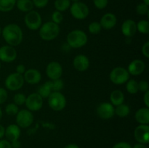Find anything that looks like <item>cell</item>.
<instances>
[{"instance_id": "e0dca14e", "label": "cell", "mask_w": 149, "mask_h": 148, "mask_svg": "<svg viewBox=\"0 0 149 148\" xmlns=\"http://www.w3.org/2000/svg\"><path fill=\"white\" fill-rule=\"evenodd\" d=\"M116 22H117V19L114 14L106 13L100 19V24L102 28L105 30H110L116 26Z\"/></svg>"}, {"instance_id": "30bf717a", "label": "cell", "mask_w": 149, "mask_h": 148, "mask_svg": "<svg viewBox=\"0 0 149 148\" xmlns=\"http://www.w3.org/2000/svg\"><path fill=\"white\" fill-rule=\"evenodd\" d=\"M25 104L30 111H38L43 105V98L38 93H32L26 97Z\"/></svg>"}, {"instance_id": "cb8c5ba5", "label": "cell", "mask_w": 149, "mask_h": 148, "mask_svg": "<svg viewBox=\"0 0 149 148\" xmlns=\"http://www.w3.org/2000/svg\"><path fill=\"white\" fill-rule=\"evenodd\" d=\"M130 109L127 104H121L119 105L116 106V108L114 109V113L117 116L121 118L127 117L130 114Z\"/></svg>"}, {"instance_id": "816d5d0a", "label": "cell", "mask_w": 149, "mask_h": 148, "mask_svg": "<svg viewBox=\"0 0 149 148\" xmlns=\"http://www.w3.org/2000/svg\"><path fill=\"white\" fill-rule=\"evenodd\" d=\"M70 1H72L73 2H77V1H79V0H70Z\"/></svg>"}, {"instance_id": "60d3db41", "label": "cell", "mask_w": 149, "mask_h": 148, "mask_svg": "<svg viewBox=\"0 0 149 148\" xmlns=\"http://www.w3.org/2000/svg\"><path fill=\"white\" fill-rule=\"evenodd\" d=\"M113 148H132V147H131V145H130L129 143H127V142H122L116 144V145L113 147Z\"/></svg>"}, {"instance_id": "836d02e7", "label": "cell", "mask_w": 149, "mask_h": 148, "mask_svg": "<svg viewBox=\"0 0 149 148\" xmlns=\"http://www.w3.org/2000/svg\"><path fill=\"white\" fill-rule=\"evenodd\" d=\"M26 97L25 94H22V93H17L13 97V101L14 103L17 105H23L26 102Z\"/></svg>"}, {"instance_id": "b9f144b4", "label": "cell", "mask_w": 149, "mask_h": 148, "mask_svg": "<svg viewBox=\"0 0 149 148\" xmlns=\"http://www.w3.org/2000/svg\"><path fill=\"white\" fill-rule=\"evenodd\" d=\"M0 148H12L11 143L5 139H0Z\"/></svg>"}, {"instance_id": "d4e9b609", "label": "cell", "mask_w": 149, "mask_h": 148, "mask_svg": "<svg viewBox=\"0 0 149 148\" xmlns=\"http://www.w3.org/2000/svg\"><path fill=\"white\" fill-rule=\"evenodd\" d=\"M16 4V0H0V11L10 12L14 8Z\"/></svg>"}, {"instance_id": "f35d334b", "label": "cell", "mask_w": 149, "mask_h": 148, "mask_svg": "<svg viewBox=\"0 0 149 148\" xmlns=\"http://www.w3.org/2000/svg\"><path fill=\"white\" fill-rule=\"evenodd\" d=\"M7 97H8V94L6 89L0 87V104H3L7 101Z\"/></svg>"}, {"instance_id": "5bb4252c", "label": "cell", "mask_w": 149, "mask_h": 148, "mask_svg": "<svg viewBox=\"0 0 149 148\" xmlns=\"http://www.w3.org/2000/svg\"><path fill=\"white\" fill-rule=\"evenodd\" d=\"M97 114L100 118L109 119L114 115V107L111 103H100L97 107Z\"/></svg>"}, {"instance_id": "f6af8a7d", "label": "cell", "mask_w": 149, "mask_h": 148, "mask_svg": "<svg viewBox=\"0 0 149 148\" xmlns=\"http://www.w3.org/2000/svg\"><path fill=\"white\" fill-rule=\"evenodd\" d=\"M10 143H11L12 148H20V142H19L18 139H17V140H15V141H13V142H10Z\"/></svg>"}, {"instance_id": "9a60e30c", "label": "cell", "mask_w": 149, "mask_h": 148, "mask_svg": "<svg viewBox=\"0 0 149 148\" xmlns=\"http://www.w3.org/2000/svg\"><path fill=\"white\" fill-rule=\"evenodd\" d=\"M73 65L77 71L83 72L88 69L89 66H90V60L85 55H77L74 59Z\"/></svg>"}, {"instance_id": "ac0fdd59", "label": "cell", "mask_w": 149, "mask_h": 148, "mask_svg": "<svg viewBox=\"0 0 149 148\" xmlns=\"http://www.w3.org/2000/svg\"><path fill=\"white\" fill-rule=\"evenodd\" d=\"M137 23L133 20L128 19L122 25V32L126 37H132L136 33Z\"/></svg>"}, {"instance_id": "74e56055", "label": "cell", "mask_w": 149, "mask_h": 148, "mask_svg": "<svg viewBox=\"0 0 149 148\" xmlns=\"http://www.w3.org/2000/svg\"><path fill=\"white\" fill-rule=\"evenodd\" d=\"M48 1L49 0H33L32 2H33V5L37 8H43L47 5Z\"/></svg>"}, {"instance_id": "7dc6e473", "label": "cell", "mask_w": 149, "mask_h": 148, "mask_svg": "<svg viewBox=\"0 0 149 148\" xmlns=\"http://www.w3.org/2000/svg\"><path fill=\"white\" fill-rule=\"evenodd\" d=\"M64 148H79V147L75 144H69V145H66Z\"/></svg>"}, {"instance_id": "5b68a950", "label": "cell", "mask_w": 149, "mask_h": 148, "mask_svg": "<svg viewBox=\"0 0 149 148\" xmlns=\"http://www.w3.org/2000/svg\"><path fill=\"white\" fill-rule=\"evenodd\" d=\"M110 80L114 84H123L130 78V73L127 70L123 67H116L110 73Z\"/></svg>"}, {"instance_id": "603a6c76", "label": "cell", "mask_w": 149, "mask_h": 148, "mask_svg": "<svg viewBox=\"0 0 149 148\" xmlns=\"http://www.w3.org/2000/svg\"><path fill=\"white\" fill-rule=\"evenodd\" d=\"M15 4L19 10L24 12L31 11L33 7V4L31 0H17Z\"/></svg>"}, {"instance_id": "f546056e", "label": "cell", "mask_w": 149, "mask_h": 148, "mask_svg": "<svg viewBox=\"0 0 149 148\" xmlns=\"http://www.w3.org/2000/svg\"><path fill=\"white\" fill-rule=\"evenodd\" d=\"M50 81V86L52 91H60L63 88V81L59 78V79L52 80Z\"/></svg>"}, {"instance_id": "4dcf8cb0", "label": "cell", "mask_w": 149, "mask_h": 148, "mask_svg": "<svg viewBox=\"0 0 149 148\" xmlns=\"http://www.w3.org/2000/svg\"><path fill=\"white\" fill-rule=\"evenodd\" d=\"M18 107L15 103H10L5 107V112L8 115L14 116L18 113Z\"/></svg>"}, {"instance_id": "ee69618b", "label": "cell", "mask_w": 149, "mask_h": 148, "mask_svg": "<svg viewBox=\"0 0 149 148\" xmlns=\"http://www.w3.org/2000/svg\"><path fill=\"white\" fill-rule=\"evenodd\" d=\"M143 102L146 107H149V91H147L145 92L143 97Z\"/></svg>"}, {"instance_id": "1f68e13d", "label": "cell", "mask_w": 149, "mask_h": 148, "mask_svg": "<svg viewBox=\"0 0 149 148\" xmlns=\"http://www.w3.org/2000/svg\"><path fill=\"white\" fill-rule=\"evenodd\" d=\"M101 29L102 27L100 26V23H98V22H93V23H91L89 25V32L92 33V34H97V33H100Z\"/></svg>"}, {"instance_id": "484cf974", "label": "cell", "mask_w": 149, "mask_h": 148, "mask_svg": "<svg viewBox=\"0 0 149 148\" xmlns=\"http://www.w3.org/2000/svg\"><path fill=\"white\" fill-rule=\"evenodd\" d=\"M52 92L50 86V81H47L43 85L41 86L38 90V94L42 97V98H47L49 94Z\"/></svg>"}, {"instance_id": "4fadbf2b", "label": "cell", "mask_w": 149, "mask_h": 148, "mask_svg": "<svg viewBox=\"0 0 149 148\" xmlns=\"http://www.w3.org/2000/svg\"><path fill=\"white\" fill-rule=\"evenodd\" d=\"M17 57V52L13 46L6 45L0 47V60L4 62H13Z\"/></svg>"}, {"instance_id": "e575fe53", "label": "cell", "mask_w": 149, "mask_h": 148, "mask_svg": "<svg viewBox=\"0 0 149 148\" xmlns=\"http://www.w3.org/2000/svg\"><path fill=\"white\" fill-rule=\"evenodd\" d=\"M52 22H54L56 24L61 23L63 21V16L61 12L58 11V10L54 12L52 15Z\"/></svg>"}, {"instance_id": "4316f807", "label": "cell", "mask_w": 149, "mask_h": 148, "mask_svg": "<svg viewBox=\"0 0 149 148\" xmlns=\"http://www.w3.org/2000/svg\"><path fill=\"white\" fill-rule=\"evenodd\" d=\"M71 6L70 0H55V7L58 11L64 12L68 10Z\"/></svg>"}, {"instance_id": "7bdbcfd3", "label": "cell", "mask_w": 149, "mask_h": 148, "mask_svg": "<svg viewBox=\"0 0 149 148\" xmlns=\"http://www.w3.org/2000/svg\"><path fill=\"white\" fill-rule=\"evenodd\" d=\"M25 72H26V67L23 65L20 64V65H18L16 67V73H17L23 75V74H24Z\"/></svg>"}, {"instance_id": "f1b7e54d", "label": "cell", "mask_w": 149, "mask_h": 148, "mask_svg": "<svg viewBox=\"0 0 149 148\" xmlns=\"http://www.w3.org/2000/svg\"><path fill=\"white\" fill-rule=\"evenodd\" d=\"M137 30L143 34H148L149 32V23L148 20H140L137 24Z\"/></svg>"}, {"instance_id": "db71d44e", "label": "cell", "mask_w": 149, "mask_h": 148, "mask_svg": "<svg viewBox=\"0 0 149 148\" xmlns=\"http://www.w3.org/2000/svg\"><path fill=\"white\" fill-rule=\"evenodd\" d=\"M0 68H1V63H0Z\"/></svg>"}, {"instance_id": "f5cc1de1", "label": "cell", "mask_w": 149, "mask_h": 148, "mask_svg": "<svg viewBox=\"0 0 149 148\" xmlns=\"http://www.w3.org/2000/svg\"><path fill=\"white\" fill-rule=\"evenodd\" d=\"M1 29H0V35H1Z\"/></svg>"}, {"instance_id": "8992f818", "label": "cell", "mask_w": 149, "mask_h": 148, "mask_svg": "<svg viewBox=\"0 0 149 148\" xmlns=\"http://www.w3.org/2000/svg\"><path fill=\"white\" fill-rule=\"evenodd\" d=\"M70 12L74 18L77 20H84L88 16L90 10L87 4L81 1L74 2L70 6Z\"/></svg>"}, {"instance_id": "7402d4cb", "label": "cell", "mask_w": 149, "mask_h": 148, "mask_svg": "<svg viewBox=\"0 0 149 148\" xmlns=\"http://www.w3.org/2000/svg\"><path fill=\"white\" fill-rule=\"evenodd\" d=\"M110 100L113 105L118 106L124 103L125 95H124L123 92L121 90H114L111 94Z\"/></svg>"}, {"instance_id": "2e32d148", "label": "cell", "mask_w": 149, "mask_h": 148, "mask_svg": "<svg viewBox=\"0 0 149 148\" xmlns=\"http://www.w3.org/2000/svg\"><path fill=\"white\" fill-rule=\"evenodd\" d=\"M146 65L141 59H135L128 65V73L132 75H139L143 73Z\"/></svg>"}, {"instance_id": "ab89813d", "label": "cell", "mask_w": 149, "mask_h": 148, "mask_svg": "<svg viewBox=\"0 0 149 148\" xmlns=\"http://www.w3.org/2000/svg\"><path fill=\"white\" fill-rule=\"evenodd\" d=\"M142 54L146 58L149 57V42H146L142 46Z\"/></svg>"}, {"instance_id": "6da1fadb", "label": "cell", "mask_w": 149, "mask_h": 148, "mask_svg": "<svg viewBox=\"0 0 149 148\" xmlns=\"http://www.w3.org/2000/svg\"><path fill=\"white\" fill-rule=\"evenodd\" d=\"M3 38L10 46H16L23 41V31L20 26L12 23L6 26L1 31Z\"/></svg>"}, {"instance_id": "3957f363", "label": "cell", "mask_w": 149, "mask_h": 148, "mask_svg": "<svg viewBox=\"0 0 149 148\" xmlns=\"http://www.w3.org/2000/svg\"><path fill=\"white\" fill-rule=\"evenodd\" d=\"M87 42V36L83 30H74L67 36V44L70 47L81 48L86 45Z\"/></svg>"}, {"instance_id": "7a4b0ae2", "label": "cell", "mask_w": 149, "mask_h": 148, "mask_svg": "<svg viewBox=\"0 0 149 148\" xmlns=\"http://www.w3.org/2000/svg\"><path fill=\"white\" fill-rule=\"evenodd\" d=\"M59 25L54 22H47L39 28V36L45 41H52L59 35Z\"/></svg>"}, {"instance_id": "ba28073f", "label": "cell", "mask_w": 149, "mask_h": 148, "mask_svg": "<svg viewBox=\"0 0 149 148\" xmlns=\"http://www.w3.org/2000/svg\"><path fill=\"white\" fill-rule=\"evenodd\" d=\"M24 22L28 28L32 30H36L41 27L42 17L38 12L31 10L26 15Z\"/></svg>"}, {"instance_id": "bcb514c9", "label": "cell", "mask_w": 149, "mask_h": 148, "mask_svg": "<svg viewBox=\"0 0 149 148\" xmlns=\"http://www.w3.org/2000/svg\"><path fill=\"white\" fill-rule=\"evenodd\" d=\"M4 133H5V129L2 125H0V139L3 138V136H4Z\"/></svg>"}, {"instance_id": "8d00e7d4", "label": "cell", "mask_w": 149, "mask_h": 148, "mask_svg": "<svg viewBox=\"0 0 149 148\" xmlns=\"http://www.w3.org/2000/svg\"><path fill=\"white\" fill-rule=\"evenodd\" d=\"M149 84L146 81H141L138 82V91H141L142 92L145 93L146 91H148Z\"/></svg>"}, {"instance_id": "52a82bcc", "label": "cell", "mask_w": 149, "mask_h": 148, "mask_svg": "<svg viewBox=\"0 0 149 148\" xmlns=\"http://www.w3.org/2000/svg\"><path fill=\"white\" fill-rule=\"evenodd\" d=\"M24 78L23 75L13 73L10 74L5 79V86L10 91H17L22 88L24 84Z\"/></svg>"}, {"instance_id": "d6986e66", "label": "cell", "mask_w": 149, "mask_h": 148, "mask_svg": "<svg viewBox=\"0 0 149 148\" xmlns=\"http://www.w3.org/2000/svg\"><path fill=\"white\" fill-rule=\"evenodd\" d=\"M24 81H26L29 84H36L42 79V75L41 73L38 70L31 69L27 70L24 73Z\"/></svg>"}, {"instance_id": "83f0119b", "label": "cell", "mask_w": 149, "mask_h": 148, "mask_svg": "<svg viewBox=\"0 0 149 148\" xmlns=\"http://www.w3.org/2000/svg\"><path fill=\"white\" fill-rule=\"evenodd\" d=\"M126 89L128 93L131 94H135L138 91V83L135 79L128 80L127 81Z\"/></svg>"}, {"instance_id": "681fc988", "label": "cell", "mask_w": 149, "mask_h": 148, "mask_svg": "<svg viewBox=\"0 0 149 148\" xmlns=\"http://www.w3.org/2000/svg\"><path fill=\"white\" fill-rule=\"evenodd\" d=\"M1 118H2V110H1V107H0V120H1Z\"/></svg>"}, {"instance_id": "8fae6325", "label": "cell", "mask_w": 149, "mask_h": 148, "mask_svg": "<svg viewBox=\"0 0 149 148\" xmlns=\"http://www.w3.org/2000/svg\"><path fill=\"white\" fill-rule=\"evenodd\" d=\"M134 136L137 142L141 144H148L149 142V126L148 125L140 124L137 126L134 131Z\"/></svg>"}, {"instance_id": "c3c4849f", "label": "cell", "mask_w": 149, "mask_h": 148, "mask_svg": "<svg viewBox=\"0 0 149 148\" xmlns=\"http://www.w3.org/2000/svg\"><path fill=\"white\" fill-rule=\"evenodd\" d=\"M133 148H147V147L145 145H143V144H137V145H135V146L133 147Z\"/></svg>"}, {"instance_id": "f907efd6", "label": "cell", "mask_w": 149, "mask_h": 148, "mask_svg": "<svg viewBox=\"0 0 149 148\" xmlns=\"http://www.w3.org/2000/svg\"><path fill=\"white\" fill-rule=\"evenodd\" d=\"M143 3H145L147 5H149V0H143Z\"/></svg>"}, {"instance_id": "277c9868", "label": "cell", "mask_w": 149, "mask_h": 148, "mask_svg": "<svg viewBox=\"0 0 149 148\" xmlns=\"http://www.w3.org/2000/svg\"><path fill=\"white\" fill-rule=\"evenodd\" d=\"M47 98L49 106L55 111H61L66 105V99L60 91H52Z\"/></svg>"}, {"instance_id": "ffe728a7", "label": "cell", "mask_w": 149, "mask_h": 148, "mask_svg": "<svg viewBox=\"0 0 149 148\" xmlns=\"http://www.w3.org/2000/svg\"><path fill=\"white\" fill-rule=\"evenodd\" d=\"M4 136L10 142L17 140L20 136V128L15 124L10 125L5 129Z\"/></svg>"}, {"instance_id": "44dd1931", "label": "cell", "mask_w": 149, "mask_h": 148, "mask_svg": "<svg viewBox=\"0 0 149 148\" xmlns=\"http://www.w3.org/2000/svg\"><path fill=\"white\" fill-rule=\"evenodd\" d=\"M135 120L140 124L148 125L149 123V109L148 107H142L138 110L135 115Z\"/></svg>"}, {"instance_id": "9c48e42d", "label": "cell", "mask_w": 149, "mask_h": 148, "mask_svg": "<svg viewBox=\"0 0 149 148\" xmlns=\"http://www.w3.org/2000/svg\"><path fill=\"white\" fill-rule=\"evenodd\" d=\"M33 122V115L29 110H21L16 115V123L20 128L29 127Z\"/></svg>"}, {"instance_id": "d590c367", "label": "cell", "mask_w": 149, "mask_h": 148, "mask_svg": "<svg viewBox=\"0 0 149 148\" xmlns=\"http://www.w3.org/2000/svg\"><path fill=\"white\" fill-rule=\"evenodd\" d=\"M93 3L96 8L99 10H103L107 7L109 0H93Z\"/></svg>"}, {"instance_id": "d6a6232c", "label": "cell", "mask_w": 149, "mask_h": 148, "mask_svg": "<svg viewBox=\"0 0 149 148\" xmlns=\"http://www.w3.org/2000/svg\"><path fill=\"white\" fill-rule=\"evenodd\" d=\"M136 12L138 14L141 15H149V8L148 5L146 4L145 3H141L138 4L136 7Z\"/></svg>"}, {"instance_id": "7c38bea8", "label": "cell", "mask_w": 149, "mask_h": 148, "mask_svg": "<svg viewBox=\"0 0 149 148\" xmlns=\"http://www.w3.org/2000/svg\"><path fill=\"white\" fill-rule=\"evenodd\" d=\"M46 73L48 78L51 80H56L61 78L63 74V68L61 64L58 62H51L47 65L46 68Z\"/></svg>"}]
</instances>
